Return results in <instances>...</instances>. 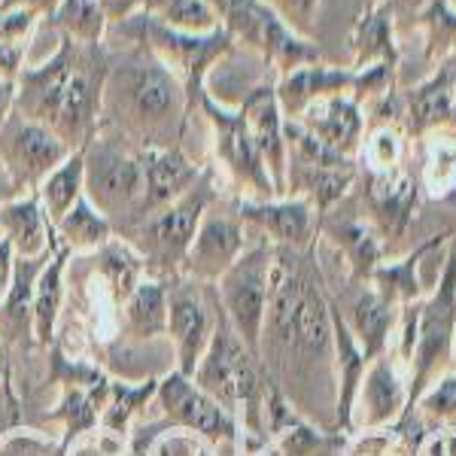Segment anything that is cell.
I'll list each match as a JSON object with an SVG mask.
<instances>
[{"label":"cell","instance_id":"obj_1","mask_svg":"<svg viewBox=\"0 0 456 456\" xmlns=\"http://www.w3.org/2000/svg\"><path fill=\"white\" fill-rule=\"evenodd\" d=\"M259 362L292 411L322 432L338 436L332 292L326 289V277L316 262V247H274Z\"/></svg>","mask_w":456,"mask_h":456},{"label":"cell","instance_id":"obj_2","mask_svg":"<svg viewBox=\"0 0 456 456\" xmlns=\"http://www.w3.org/2000/svg\"><path fill=\"white\" fill-rule=\"evenodd\" d=\"M58 49L43 64H25L16 79L19 116L49 128L68 150L88 146L101 125V94L113 49L58 37Z\"/></svg>","mask_w":456,"mask_h":456},{"label":"cell","instance_id":"obj_3","mask_svg":"<svg viewBox=\"0 0 456 456\" xmlns=\"http://www.w3.org/2000/svg\"><path fill=\"white\" fill-rule=\"evenodd\" d=\"M189 116L186 88L150 49L137 43L113 49L98 128L116 131L137 150H171L180 146Z\"/></svg>","mask_w":456,"mask_h":456},{"label":"cell","instance_id":"obj_4","mask_svg":"<svg viewBox=\"0 0 456 456\" xmlns=\"http://www.w3.org/2000/svg\"><path fill=\"white\" fill-rule=\"evenodd\" d=\"M192 384L201 393H208L238 423L247 456H256L262 447H268L265 395H268L271 378L265 374L259 356L249 353L247 344L228 326L223 307H219V298H216V326H213L210 347L204 350L201 362H198Z\"/></svg>","mask_w":456,"mask_h":456},{"label":"cell","instance_id":"obj_5","mask_svg":"<svg viewBox=\"0 0 456 456\" xmlns=\"http://www.w3.org/2000/svg\"><path fill=\"white\" fill-rule=\"evenodd\" d=\"M107 31L119 43H137V46L150 49V53L183 83L192 113L204 94V79H208L210 68L234 49V40L223 28H216V31H210V34H186V31H176V28L165 25V21L159 16H152L150 10H141L125 21H116Z\"/></svg>","mask_w":456,"mask_h":456},{"label":"cell","instance_id":"obj_6","mask_svg":"<svg viewBox=\"0 0 456 456\" xmlns=\"http://www.w3.org/2000/svg\"><path fill=\"white\" fill-rule=\"evenodd\" d=\"M216 198L219 189L216 180H213V167H208L186 195H180L167 208L156 210L141 225L122 234V240H128L134 247V253L143 259L146 277L161 283H171L180 277L183 259H186L189 247H192L198 225H201L204 213L213 208Z\"/></svg>","mask_w":456,"mask_h":456},{"label":"cell","instance_id":"obj_7","mask_svg":"<svg viewBox=\"0 0 456 456\" xmlns=\"http://www.w3.org/2000/svg\"><path fill=\"white\" fill-rule=\"evenodd\" d=\"M83 195L113 225L116 238H119V234L128 232L137 204L143 198L141 150L116 131L98 128V134L88 141V146H83Z\"/></svg>","mask_w":456,"mask_h":456},{"label":"cell","instance_id":"obj_8","mask_svg":"<svg viewBox=\"0 0 456 456\" xmlns=\"http://www.w3.org/2000/svg\"><path fill=\"white\" fill-rule=\"evenodd\" d=\"M453 329H456V240L444 256L438 286L420 301L417 314V341L408 362V408L414 411L423 389L451 371V350H453ZM402 414V417H404Z\"/></svg>","mask_w":456,"mask_h":456},{"label":"cell","instance_id":"obj_9","mask_svg":"<svg viewBox=\"0 0 456 456\" xmlns=\"http://www.w3.org/2000/svg\"><path fill=\"white\" fill-rule=\"evenodd\" d=\"M216 21L234 43H244L283 73L320 61V46L292 31L265 0H208Z\"/></svg>","mask_w":456,"mask_h":456},{"label":"cell","instance_id":"obj_10","mask_svg":"<svg viewBox=\"0 0 456 456\" xmlns=\"http://www.w3.org/2000/svg\"><path fill=\"white\" fill-rule=\"evenodd\" d=\"M271 268H274V244L256 238L216 281V298L228 326L256 356H259V338L271 301Z\"/></svg>","mask_w":456,"mask_h":456},{"label":"cell","instance_id":"obj_11","mask_svg":"<svg viewBox=\"0 0 456 456\" xmlns=\"http://www.w3.org/2000/svg\"><path fill=\"white\" fill-rule=\"evenodd\" d=\"M198 110H201L210 122L213 159H216V165L228 174L232 186L240 192L238 198H253V201L281 198L274 189V183H271L268 171H265L253 141H249L240 110H228L225 104H216L208 92H204L201 101H198Z\"/></svg>","mask_w":456,"mask_h":456},{"label":"cell","instance_id":"obj_12","mask_svg":"<svg viewBox=\"0 0 456 456\" xmlns=\"http://www.w3.org/2000/svg\"><path fill=\"white\" fill-rule=\"evenodd\" d=\"M146 420H156L161 426H176V429H189L204 441L216 444H238L240 429L232 417L210 399L208 393H201L192 378L180 371H167L159 378L156 399L146 408ZM141 417V420H143Z\"/></svg>","mask_w":456,"mask_h":456},{"label":"cell","instance_id":"obj_13","mask_svg":"<svg viewBox=\"0 0 456 456\" xmlns=\"http://www.w3.org/2000/svg\"><path fill=\"white\" fill-rule=\"evenodd\" d=\"M216 326V286L192 281L167 283V341L174 347V369L192 378Z\"/></svg>","mask_w":456,"mask_h":456},{"label":"cell","instance_id":"obj_14","mask_svg":"<svg viewBox=\"0 0 456 456\" xmlns=\"http://www.w3.org/2000/svg\"><path fill=\"white\" fill-rule=\"evenodd\" d=\"M70 152L53 131L19 116L16 110L0 125V165L10 171L21 192H37Z\"/></svg>","mask_w":456,"mask_h":456},{"label":"cell","instance_id":"obj_15","mask_svg":"<svg viewBox=\"0 0 456 456\" xmlns=\"http://www.w3.org/2000/svg\"><path fill=\"white\" fill-rule=\"evenodd\" d=\"M249 244V228L240 223L238 210L219 208V198L213 201V208L204 213L201 225L195 232V240L189 247L186 259H183L180 277L192 283L216 286L219 277L238 262V256L244 253Z\"/></svg>","mask_w":456,"mask_h":456},{"label":"cell","instance_id":"obj_16","mask_svg":"<svg viewBox=\"0 0 456 456\" xmlns=\"http://www.w3.org/2000/svg\"><path fill=\"white\" fill-rule=\"evenodd\" d=\"M240 223L274 247L311 249L320 234V216L305 198H271V201H253V198H234Z\"/></svg>","mask_w":456,"mask_h":456},{"label":"cell","instance_id":"obj_17","mask_svg":"<svg viewBox=\"0 0 456 456\" xmlns=\"http://www.w3.org/2000/svg\"><path fill=\"white\" fill-rule=\"evenodd\" d=\"M408 408V380L402 378V365L393 353L371 359L362 374V384L356 389L350 414V436L353 432H374L389 429L402 420Z\"/></svg>","mask_w":456,"mask_h":456},{"label":"cell","instance_id":"obj_18","mask_svg":"<svg viewBox=\"0 0 456 456\" xmlns=\"http://www.w3.org/2000/svg\"><path fill=\"white\" fill-rule=\"evenodd\" d=\"M141 159H143V198L137 204L128 232L134 225H141L146 216H152L156 210L167 208L180 195H186L204 176V171H208L204 165L189 159L183 152V146H171V150H141Z\"/></svg>","mask_w":456,"mask_h":456},{"label":"cell","instance_id":"obj_19","mask_svg":"<svg viewBox=\"0 0 456 456\" xmlns=\"http://www.w3.org/2000/svg\"><path fill=\"white\" fill-rule=\"evenodd\" d=\"M244 116L247 134L253 141L256 152H259L265 171H268L271 183H274L277 195L286 192V165H289V150H286L283 137V113L277 104L274 86H256L238 107Z\"/></svg>","mask_w":456,"mask_h":456},{"label":"cell","instance_id":"obj_20","mask_svg":"<svg viewBox=\"0 0 456 456\" xmlns=\"http://www.w3.org/2000/svg\"><path fill=\"white\" fill-rule=\"evenodd\" d=\"M320 234L347 265L350 283H369L378 265L387 259L389 244L365 216H350V213L341 216V213L329 210L326 216H320Z\"/></svg>","mask_w":456,"mask_h":456},{"label":"cell","instance_id":"obj_21","mask_svg":"<svg viewBox=\"0 0 456 456\" xmlns=\"http://www.w3.org/2000/svg\"><path fill=\"white\" fill-rule=\"evenodd\" d=\"M356 292L347 301V307H341V316L347 322L353 338L359 341V347L369 359H378L389 353V344L395 341V326H399L402 307H395L393 301L380 296L371 283H353Z\"/></svg>","mask_w":456,"mask_h":456},{"label":"cell","instance_id":"obj_22","mask_svg":"<svg viewBox=\"0 0 456 456\" xmlns=\"http://www.w3.org/2000/svg\"><path fill=\"white\" fill-rule=\"evenodd\" d=\"M417 183L404 167L387 174H369V186H365V208L371 213V223L384 234V240L389 244V238L399 240L408 232V223L417 210Z\"/></svg>","mask_w":456,"mask_h":456},{"label":"cell","instance_id":"obj_23","mask_svg":"<svg viewBox=\"0 0 456 456\" xmlns=\"http://www.w3.org/2000/svg\"><path fill=\"white\" fill-rule=\"evenodd\" d=\"M296 122H301L311 134H316L320 141H326L350 159H356L359 146H362L365 116L359 101L347 92L326 94V98L314 101L311 107H305V113Z\"/></svg>","mask_w":456,"mask_h":456},{"label":"cell","instance_id":"obj_24","mask_svg":"<svg viewBox=\"0 0 456 456\" xmlns=\"http://www.w3.org/2000/svg\"><path fill=\"white\" fill-rule=\"evenodd\" d=\"M356 77H359L356 70L329 68V64L320 61L298 64V68L286 70L281 83L274 86L283 119H298L305 113V107H311L314 101L326 98V94L353 92L356 88Z\"/></svg>","mask_w":456,"mask_h":456},{"label":"cell","instance_id":"obj_25","mask_svg":"<svg viewBox=\"0 0 456 456\" xmlns=\"http://www.w3.org/2000/svg\"><path fill=\"white\" fill-rule=\"evenodd\" d=\"M0 238L16 249V259H43L55 249V228L43 213L40 195L21 192L0 208Z\"/></svg>","mask_w":456,"mask_h":456},{"label":"cell","instance_id":"obj_26","mask_svg":"<svg viewBox=\"0 0 456 456\" xmlns=\"http://www.w3.org/2000/svg\"><path fill=\"white\" fill-rule=\"evenodd\" d=\"M68 262L70 253L61 244L55 247L53 259L46 262V268L40 271L34 286V305H31V332H34V347L49 350L55 344L58 322L64 316V301H68Z\"/></svg>","mask_w":456,"mask_h":456},{"label":"cell","instance_id":"obj_27","mask_svg":"<svg viewBox=\"0 0 456 456\" xmlns=\"http://www.w3.org/2000/svg\"><path fill=\"white\" fill-rule=\"evenodd\" d=\"M356 167H316L305 161L286 165V198H305L316 210V216H326L335 204L344 201V195L356 183Z\"/></svg>","mask_w":456,"mask_h":456},{"label":"cell","instance_id":"obj_28","mask_svg":"<svg viewBox=\"0 0 456 456\" xmlns=\"http://www.w3.org/2000/svg\"><path fill=\"white\" fill-rule=\"evenodd\" d=\"M53 253L43 256V259H16L10 292H6L4 301H0V341H4L6 347H16V344H25V341L34 344V332H31L34 286H37L40 271L46 268L49 259H53Z\"/></svg>","mask_w":456,"mask_h":456},{"label":"cell","instance_id":"obj_29","mask_svg":"<svg viewBox=\"0 0 456 456\" xmlns=\"http://www.w3.org/2000/svg\"><path fill=\"white\" fill-rule=\"evenodd\" d=\"M447 238H451V232L432 234V238H426L420 247H414L408 256H402V259H384L378 265V271L371 274L369 283L384 298L393 301L395 307H404V305H411V301L426 298L423 281H420L417 271H420V262L426 259V256H429L432 249H438Z\"/></svg>","mask_w":456,"mask_h":456},{"label":"cell","instance_id":"obj_30","mask_svg":"<svg viewBox=\"0 0 456 456\" xmlns=\"http://www.w3.org/2000/svg\"><path fill=\"white\" fill-rule=\"evenodd\" d=\"M107 393H110V380L101 387H61V395H58L55 408L49 411L46 420L61 426L64 447H68L73 438L98 429L101 411H104V404H107Z\"/></svg>","mask_w":456,"mask_h":456},{"label":"cell","instance_id":"obj_31","mask_svg":"<svg viewBox=\"0 0 456 456\" xmlns=\"http://www.w3.org/2000/svg\"><path fill=\"white\" fill-rule=\"evenodd\" d=\"M156 389H159V378H146V380H137V384L110 378L107 404H104V411H101L98 426L104 432L128 438L131 429H134V426L141 423V417L146 414L150 402L156 399Z\"/></svg>","mask_w":456,"mask_h":456},{"label":"cell","instance_id":"obj_32","mask_svg":"<svg viewBox=\"0 0 456 456\" xmlns=\"http://www.w3.org/2000/svg\"><path fill=\"white\" fill-rule=\"evenodd\" d=\"M456 116V98H453V70L444 68L441 73L423 83L408 98L404 110V122H408L411 134H426L441 125H451Z\"/></svg>","mask_w":456,"mask_h":456},{"label":"cell","instance_id":"obj_33","mask_svg":"<svg viewBox=\"0 0 456 456\" xmlns=\"http://www.w3.org/2000/svg\"><path fill=\"white\" fill-rule=\"evenodd\" d=\"M128 447L134 456H213V444L189 429L143 420L131 429Z\"/></svg>","mask_w":456,"mask_h":456},{"label":"cell","instance_id":"obj_34","mask_svg":"<svg viewBox=\"0 0 456 456\" xmlns=\"http://www.w3.org/2000/svg\"><path fill=\"white\" fill-rule=\"evenodd\" d=\"M53 228H55V240L68 249L70 256H88L116 238L113 225L88 204L86 195L79 198L68 216H64L61 223H55Z\"/></svg>","mask_w":456,"mask_h":456},{"label":"cell","instance_id":"obj_35","mask_svg":"<svg viewBox=\"0 0 456 456\" xmlns=\"http://www.w3.org/2000/svg\"><path fill=\"white\" fill-rule=\"evenodd\" d=\"M83 171H86V156H83V150H77V152H70L68 161H61V165L40 183V189H37L43 213H46V219L53 225L61 223L73 204L83 198Z\"/></svg>","mask_w":456,"mask_h":456},{"label":"cell","instance_id":"obj_36","mask_svg":"<svg viewBox=\"0 0 456 456\" xmlns=\"http://www.w3.org/2000/svg\"><path fill=\"white\" fill-rule=\"evenodd\" d=\"M58 37H70L77 43H104L107 37V16L98 0H61L58 10L49 16Z\"/></svg>","mask_w":456,"mask_h":456},{"label":"cell","instance_id":"obj_37","mask_svg":"<svg viewBox=\"0 0 456 456\" xmlns=\"http://www.w3.org/2000/svg\"><path fill=\"white\" fill-rule=\"evenodd\" d=\"M143 10L186 34H210L219 28L208 0H143Z\"/></svg>","mask_w":456,"mask_h":456},{"label":"cell","instance_id":"obj_38","mask_svg":"<svg viewBox=\"0 0 456 456\" xmlns=\"http://www.w3.org/2000/svg\"><path fill=\"white\" fill-rule=\"evenodd\" d=\"M411 414L423 417V423H432V429H438V426H456V371L451 369L441 374L438 380H432L423 389L420 399H417Z\"/></svg>","mask_w":456,"mask_h":456},{"label":"cell","instance_id":"obj_39","mask_svg":"<svg viewBox=\"0 0 456 456\" xmlns=\"http://www.w3.org/2000/svg\"><path fill=\"white\" fill-rule=\"evenodd\" d=\"M353 49H356V64L362 68L365 61L387 64V58H395L393 53V31H389V19L384 12H369L356 25L353 34ZM353 68V70H359Z\"/></svg>","mask_w":456,"mask_h":456},{"label":"cell","instance_id":"obj_40","mask_svg":"<svg viewBox=\"0 0 456 456\" xmlns=\"http://www.w3.org/2000/svg\"><path fill=\"white\" fill-rule=\"evenodd\" d=\"M359 156L369 165V174H387L402 167V134L395 125H378L371 128L369 141L359 146Z\"/></svg>","mask_w":456,"mask_h":456},{"label":"cell","instance_id":"obj_41","mask_svg":"<svg viewBox=\"0 0 456 456\" xmlns=\"http://www.w3.org/2000/svg\"><path fill=\"white\" fill-rule=\"evenodd\" d=\"M0 456H64V441L34 426H16L0 438Z\"/></svg>","mask_w":456,"mask_h":456},{"label":"cell","instance_id":"obj_42","mask_svg":"<svg viewBox=\"0 0 456 456\" xmlns=\"http://www.w3.org/2000/svg\"><path fill=\"white\" fill-rule=\"evenodd\" d=\"M64 456H131V447H128V438L104 432L98 426V429L73 438L70 444L64 447Z\"/></svg>","mask_w":456,"mask_h":456},{"label":"cell","instance_id":"obj_43","mask_svg":"<svg viewBox=\"0 0 456 456\" xmlns=\"http://www.w3.org/2000/svg\"><path fill=\"white\" fill-rule=\"evenodd\" d=\"M40 12L34 10H6L0 12V40H12V43H28V37L34 34Z\"/></svg>","mask_w":456,"mask_h":456},{"label":"cell","instance_id":"obj_44","mask_svg":"<svg viewBox=\"0 0 456 456\" xmlns=\"http://www.w3.org/2000/svg\"><path fill=\"white\" fill-rule=\"evenodd\" d=\"M265 4H268L271 10H274L277 16H281L286 25L298 34L301 21L314 19V10H316V4H320V0H265Z\"/></svg>","mask_w":456,"mask_h":456},{"label":"cell","instance_id":"obj_45","mask_svg":"<svg viewBox=\"0 0 456 456\" xmlns=\"http://www.w3.org/2000/svg\"><path fill=\"white\" fill-rule=\"evenodd\" d=\"M417 456H456V426H438V429L426 432Z\"/></svg>","mask_w":456,"mask_h":456},{"label":"cell","instance_id":"obj_46","mask_svg":"<svg viewBox=\"0 0 456 456\" xmlns=\"http://www.w3.org/2000/svg\"><path fill=\"white\" fill-rule=\"evenodd\" d=\"M25 55H28V43L0 40V79H6V83H16L21 68L28 64Z\"/></svg>","mask_w":456,"mask_h":456},{"label":"cell","instance_id":"obj_47","mask_svg":"<svg viewBox=\"0 0 456 456\" xmlns=\"http://www.w3.org/2000/svg\"><path fill=\"white\" fill-rule=\"evenodd\" d=\"M16 426H21V402L16 387L6 384L0 387V438L10 429H16Z\"/></svg>","mask_w":456,"mask_h":456},{"label":"cell","instance_id":"obj_48","mask_svg":"<svg viewBox=\"0 0 456 456\" xmlns=\"http://www.w3.org/2000/svg\"><path fill=\"white\" fill-rule=\"evenodd\" d=\"M426 21H429L432 31L441 34V37L456 34V10L451 6V0H436L432 10L426 12Z\"/></svg>","mask_w":456,"mask_h":456},{"label":"cell","instance_id":"obj_49","mask_svg":"<svg viewBox=\"0 0 456 456\" xmlns=\"http://www.w3.org/2000/svg\"><path fill=\"white\" fill-rule=\"evenodd\" d=\"M101 10L107 16V25H116V21H125L128 16L143 10V0H98Z\"/></svg>","mask_w":456,"mask_h":456},{"label":"cell","instance_id":"obj_50","mask_svg":"<svg viewBox=\"0 0 456 456\" xmlns=\"http://www.w3.org/2000/svg\"><path fill=\"white\" fill-rule=\"evenodd\" d=\"M12 271H16V249H12V244L6 238H0V301L10 292Z\"/></svg>","mask_w":456,"mask_h":456},{"label":"cell","instance_id":"obj_51","mask_svg":"<svg viewBox=\"0 0 456 456\" xmlns=\"http://www.w3.org/2000/svg\"><path fill=\"white\" fill-rule=\"evenodd\" d=\"M61 0H0V12L6 10H34L40 16H53Z\"/></svg>","mask_w":456,"mask_h":456},{"label":"cell","instance_id":"obj_52","mask_svg":"<svg viewBox=\"0 0 456 456\" xmlns=\"http://www.w3.org/2000/svg\"><path fill=\"white\" fill-rule=\"evenodd\" d=\"M12 104H16V83L0 79V125H4L6 116L12 113Z\"/></svg>","mask_w":456,"mask_h":456},{"label":"cell","instance_id":"obj_53","mask_svg":"<svg viewBox=\"0 0 456 456\" xmlns=\"http://www.w3.org/2000/svg\"><path fill=\"white\" fill-rule=\"evenodd\" d=\"M19 195H21V189L16 186V180H12L10 171L0 165V208H4L6 201H12V198H19Z\"/></svg>","mask_w":456,"mask_h":456},{"label":"cell","instance_id":"obj_54","mask_svg":"<svg viewBox=\"0 0 456 456\" xmlns=\"http://www.w3.org/2000/svg\"><path fill=\"white\" fill-rule=\"evenodd\" d=\"M12 384V365H10V347L0 341V387Z\"/></svg>","mask_w":456,"mask_h":456},{"label":"cell","instance_id":"obj_55","mask_svg":"<svg viewBox=\"0 0 456 456\" xmlns=\"http://www.w3.org/2000/svg\"><path fill=\"white\" fill-rule=\"evenodd\" d=\"M451 369L456 371V329H453V350H451Z\"/></svg>","mask_w":456,"mask_h":456},{"label":"cell","instance_id":"obj_56","mask_svg":"<svg viewBox=\"0 0 456 456\" xmlns=\"http://www.w3.org/2000/svg\"><path fill=\"white\" fill-rule=\"evenodd\" d=\"M404 4H411V6H420V4H423V0H404Z\"/></svg>","mask_w":456,"mask_h":456}]
</instances>
